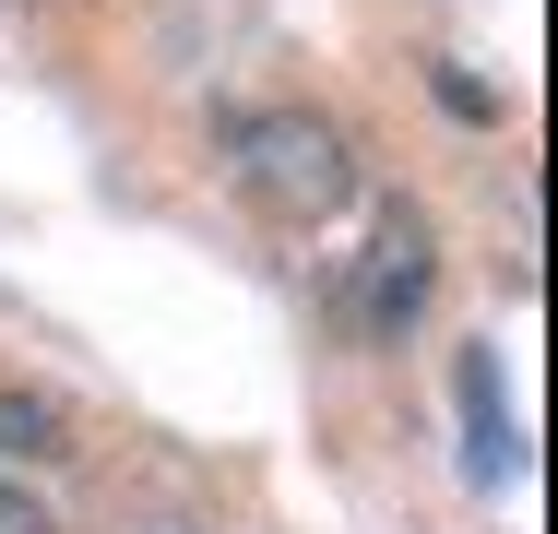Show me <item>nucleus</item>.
Listing matches in <instances>:
<instances>
[{"label": "nucleus", "mask_w": 558, "mask_h": 534, "mask_svg": "<svg viewBox=\"0 0 558 534\" xmlns=\"http://www.w3.org/2000/svg\"><path fill=\"white\" fill-rule=\"evenodd\" d=\"M226 167H238V191L274 214V226H322V214L356 191L344 131H333V119H310V107H250V119L226 131Z\"/></svg>", "instance_id": "1"}, {"label": "nucleus", "mask_w": 558, "mask_h": 534, "mask_svg": "<svg viewBox=\"0 0 558 534\" xmlns=\"http://www.w3.org/2000/svg\"><path fill=\"white\" fill-rule=\"evenodd\" d=\"M428 286H440V238H428V214L416 203H380V226H368V250L344 262V332L356 344H404V320L428 310Z\"/></svg>", "instance_id": "2"}, {"label": "nucleus", "mask_w": 558, "mask_h": 534, "mask_svg": "<svg viewBox=\"0 0 558 534\" xmlns=\"http://www.w3.org/2000/svg\"><path fill=\"white\" fill-rule=\"evenodd\" d=\"M463 427H475V451H463L475 487L523 475V439H511V404H499V368H487V356H463Z\"/></svg>", "instance_id": "3"}, {"label": "nucleus", "mask_w": 558, "mask_h": 534, "mask_svg": "<svg viewBox=\"0 0 558 534\" xmlns=\"http://www.w3.org/2000/svg\"><path fill=\"white\" fill-rule=\"evenodd\" d=\"M60 451H72V416L48 392H12L0 380V463H60Z\"/></svg>", "instance_id": "4"}, {"label": "nucleus", "mask_w": 558, "mask_h": 534, "mask_svg": "<svg viewBox=\"0 0 558 534\" xmlns=\"http://www.w3.org/2000/svg\"><path fill=\"white\" fill-rule=\"evenodd\" d=\"M0 534H60V523H48V499H36L24 475H0Z\"/></svg>", "instance_id": "5"}]
</instances>
